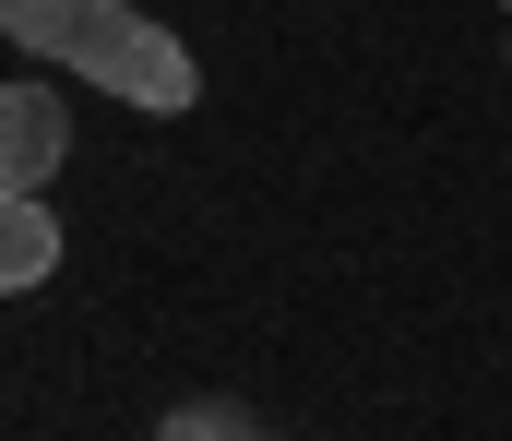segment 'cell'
<instances>
[{
  "instance_id": "3",
  "label": "cell",
  "mask_w": 512,
  "mask_h": 441,
  "mask_svg": "<svg viewBox=\"0 0 512 441\" xmlns=\"http://www.w3.org/2000/svg\"><path fill=\"white\" fill-rule=\"evenodd\" d=\"M60 275V215H48V191H0V287H48Z\"/></svg>"
},
{
  "instance_id": "5",
  "label": "cell",
  "mask_w": 512,
  "mask_h": 441,
  "mask_svg": "<svg viewBox=\"0 0 512 441\" xmlns=\"http://www.w3.org/2000/svg\"><path fill=\"white\" fill-rule=\"evenodd\" d=\"M155 441H239V430H227V406H179Z\"/></svg>"
},
{
  "instance_id": "2",
  "label": "cell",
  "mask_w": 512,
  "mask_h": 441,
  "mask_svg": "<svg viewBox=\"0 0 512 441\" xmlns=\"http://www.w3.org/2000/svg\"><path fill=\"white\" fill-rule=\"evenodd\" d=\"M60 155H72V120L36 84H0V191H48Z\"/></svg>"
},
{
  "instance_id": "4",
  "label": "cell",
  "mask_w": 512,
  "mask_h": 441,
  "mask_svg": "<svg viewBox=\"0 0 512 441\" xmlns=\"http://www.w3.org/2000/svg\"><path fill=\"white\" fill-rule=\"evenodd\" d=\"M60 12H72V0H0V36H24V48L48 60V48H60Z\"/></svg>"
},
{
  "instance_id": "6",
  "label": "cell",
  "mask_w": 512,
  "mask_h": 441,
  "mask_svg": "<svg viewBox=\"0 0 512 441\" xmlns=\"http://www.w3.org/2000/svg\"><path fill=\"white\" fill-rule=\"evenodd\" d=\"M239 441H274V430H239Z\"/></svg>"
},
{
  "instance_id": "1",
  "label": "cell",
  "mask_w": 512,
  "mask_h": 441,
  "mask_svg": "<svg viewBox=\"0 0 512 441\" xmlns=\"http://www.w3.org/2000/svg\"><path fill=\"white\" fill-rule=\"evenodd\" d=\"M48 60H60V72H84V84H108V96H131V108H191V96H203L191 48H179L155 12H131V0H72Z\"/></svg>"
}]
</instances>
